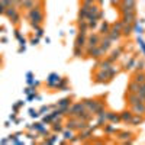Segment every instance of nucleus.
I'll use <instances>...</instances> for the list:
<instances>
[{
  "label": "nucleus",
  "mask_w": 145,
  "mask_h": 145,
  "mask_svg": "<svg viewBox=\"0 0 145 145\" xmlns=\"http://www.w3.org/2000/svg\"><path fill=\"white\" fill-rule=\"evenodd\" d=\"M107 119L113 120V122H119V120H120V116L119 115H115L113 112H107Z\"/></svg>",
  "instance_id": "12"
},
{
  "label": "nucleus",
  "mask_w": 145,
  "mask_h": 145,
  "mask_svg": "<svg viewBox=\"0 0 145 145\" xmlns=\"http://www.w3.org/2000/svg\"><path fill=\"white\" fill-rule=\"evenodd\" d=\"M64 135H65V138H67V139H72V132H71V130H70V132H68V130H65Z\"/></svg>",
  "instance_id": "17"
},
{
  "label": "nucleus",
  "mask_w": 145,
  "mask_h": 145,
  "mask_svg": "<svg viewBox=\"0 0 145 145\" xmlns=\"http://www.w3.org/2000/svg\"><path fill=\"white\" fill-rule=\"evenodd\" d=\"M128 90H129V93H139V90H141V84H138L136 81H132V83L129 84V87H128Z\"/></svg>",
  "instance_id": "8"
},
{
  "label": "nucleus",
  "mask_w": 145,
  "mask_h": 145,
  "mask_svg": "<svg viewBox=\"0 0 145 145\" xmlns=\"http://www.w3.org/2000/svg\"><path fill=\"white\" fill-rule=\"evenodd\" d=\"M29 18L32 19V26L41 23L42 19H44V15H42V12H41V7H33L32 10L29 12Z\"/></svg>",
  "instance_id": "1"
},
{
  "label": "nucleus",
  "mask_w": 145,
  "mask_h": 145,
  "mask_svg": "<svg viewBox=\"0 0 145 145\" xmlns=\"http://www.w3.org/2000/svg\"><path fill=\"white\" fill-rule=\"evenodd\" d=\"M142 118H138V115H136V118H134V116H132V120H130V123H132V125H138V123H142Z\"/></svg>",
  "instance_id": "14"
},
{
  "label": "nucleus",
  "mask_w": 145,
  "mask_h": 145,
  "mask_svg": "<svg viewBox=\"0 0 145 145\" xmlns=\"http://www.w3.org/2000/svg\"><path fill=\"white\" fill-rule=\"evenodd\" d=\"M135 22V10L128 12V13H122V23L123 25H132Z\"/></svg>",
  "instance_id": "2"
},
{
  "label": "nucleus",
  "mask_w": 145,
  "mask_h": 145,
  "mask_svg": "<svg viewBox=\"0 0 145 145\" xmlns=\"http://www.w3.org/2000/svg\"><path fill=\"white\" fill-rule=\"evenodd\" d=\"M132 116H134V113H130V112H123L122 115H120V119L123 120V122H129L132 120Z\"/></svg>",
  "instance_id": "10"
},
{
  "label": "nucleus",
  "mask_w": 145,
  "mask_h": 145,
  "mask_svg": "<svg viewBox=\"0 0 145 145\" xmlns=\"http://www.w3.org/2000/svg\"><path fill=\"white\" fill-rule=\"evenodd\" d=\"M132 136V134L130 132H123V134H120V141H123V139H129V138Z\"/></svg>",
  "instance_id": "15"
},
{
  "label": "nucleus",
  "mask_w": 145,
  "mask_h": 145,
  "mask_svg": "<svg viewBox=\"0 0 145 145\" xmlns=\"http://www.w3.org/2000/svg\"><path fill=\"white\" fill-rule=\"evenodd\" d=\"M132 110H134V115H145V102H139V103H135L132 105Z\"/></svg>",
  "instance_id": "4"
},
{
  "label": "nucleus",
  "mask_w": 145,
  "mask_h": 145,
  "mask_svg": "<svg viewBox=\"0 0 145 145\" xmlns=\"http://www.w3.org/2000/svg\"><path fill=\"white\" fill-rule=\"evenodd\" d=\"M130 32H132V25H123L122 26V35L128 36V35H130Z\"/></svg>",
  "instance_id": "11"
},
{
  "label": "nucleus",
  "mask_w": 145,
  "mask_h": 145,
  "mask_svg": "<svg viewBox=\"0 0 145 145\" xmlns=\"http://www.w3.org/2000/svg\"><path fill=\"white\" fill-rule=\"evenodd\" d=\"M109 31H110V26H109L107 23H103V25H102L100 32H102V33H106V35H107V33H109Z\"/></svg>",
  "instance_id": "13"
},
{
  "label": "nucleus",
  "mask_w": 145,
  "mask_h": 145,
  "mask_svg": "<svg viewBox=\"0 0 145 145\" xmlns=\"http://www.w3.org/2000/svg\"><path fill=\"white\" fill-rule=\"evenodd\" d=\"M99 44H100V38H99L97 35H91L90 38L86 41V48L87 49H91V48L97 47Z\"/></svg>",
  "instance_id": "3"
},
{
  "label": "nucleus",
  "mask_w": 145,
  "mask_h": 145,
  "mask_svg": "<svg viewBox=\"0 0 145 145\" xmlns=\"http://www.w3.org/2000/svg\"><path fill=\"white\" fill-rule=\"evenodd\" d=\"M60 80H61V77L58 76V74H51V76L48 77V86L57 87V84L60 83Z\"/></svg>",
  "instance_id": "5"
},
{
  "label": "nucleus",
  "mask_w": 145,
  "mask_h": 145,
  "mask_svg": "<svg viewBox=\"0 0 145 145\" xmlns=\"http://www.w3.org/2000/svg\"><path fill=\"white\" fill-rule=\"evenodd\" d=\"M70 99H62L61 102H60V103H58V107H61V106H68L70 105Z\"/></svg>",
  "instance_id": "16"
},
{
  "label": "nucleus",
  "mask_w": 145,
  "mask_h": 145,
  "mask_svg": "<svg viewBox=\"0 0 145 145\" xmlns=\"http://www.w3.org/2000/svg\"><path fill=\"white\" fill-rule=\"evenodd\" d=\"M134 81H136L138 84L145 83V72L144 71H138L136 74L134 76Z\"/></svg>",
  "instance_id": "9"
},
{
  "label": "nucleus",
  "mask_w": 145,
  "mask_h": 145,
  "mask_svg": "<svg viewBox=\"0 0 145 145\" xmlns=\"http://www.w3.org/2000/svg\"><path fill=\"white\" fill-rule=\"evenodd\" d=\"M38 36H42V29H38Z\"/></svg>",
  "instance_id": "19"
},
{
  "label": "nucleus",
  "mask_w": 145,
  "mask_h": 145,
  "mask_svg": "<svg viewBox=\"0 0 145 145\" xmlns=\"http://www.w3.org/2000/svg\"><path fill=\"white\" fill-rule=\"evenodd\" d=\"M4 9H6V7H4V4H3V3H0V13H4V12H6Z\"/></svg>",
  "instance_id": "18"
},
{
  "label": "nucleus",
  "mask_w": 145,
  "mask_h": 145,
  "mask_svg": "<svg viewBox=\"0 0 145 145\" xmlns=\"http://www.w3.org/2000/svg\"><path fill=\"white\" fill-rule=\"evenodd\" d=\"M122 6L129 9V10H135L136 6V0H122Z\"/></svg>",
  "instance_id": "7"
},
{
  "label": "nucleus",
  "mask_w": 145,
  "mask_h": 145,
  "mask_svg": "<svg viewBox=\"0 0 145 145\" xmlns=\"http://www.w3.org/2000/svg\"><path fill=\"white\" fill-rule=\"evenodd\" d=\"M86 33H80L78 36H77V39H76V47L78 48H83L86 47Z\"/></svg>",
  "instance_id": "6"
}]
</instances>
